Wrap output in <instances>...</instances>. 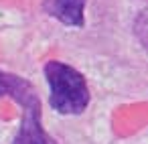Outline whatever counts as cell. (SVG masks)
<instances>
[{"label": "cell", "instance_id": "obj_1", "mask_svg": "<svg viewBox=\"0 0 148 144\" xmlns=\"http://www.w3.org/2000/svg\"><path fill=\"white\" fill-rule=\"evenodd\" d=\"M45 79L49 83V104L57 114L63 116H77L83 114L89 106L91 93L83 73L75 67L51 59L45 63Z\"/></svg>", "mask_w": 148, "mask_h": 144}, {"label": "cell", "instance_id": "obj_2", "mask_svg": "<svg viewBox=\"0 0 148 144\" xmlns=\"http://www.w3.org/2000/svg\"><path fill=\"white\" fill-rule=\"evenodd\" d=\"M6 95L23 106V122L12 144H57L43 128L41 97L27 77L10 73Z\"/></svg>", "mask_w": 148, "mask_h": 144}, {"label": "cell", "instance_id": "obj_3", "mask_svg": "<svg viewBox=\"0 0 148 144\" xmlns=\"http://www.w3.org/2000/svg\"><path fill=\"white\" fill-rule=\"evenodd\" d=\"M43 10L65 27L81 29L85 25V0H43Z\"/></svg>", "mask_w": 148, "mask_h": 144}, {"label": "cell", "instance_id": "obj_4", "mask_svg": "<svg viewBox=\"0 0 148 144\" xmlns=\"http://www.w3.org/2000/svg\"><path fill=\"white\" fill-rule=\"evenodd\" d=\"M8 77H10V73H6V71L0 69V97L6 95V89H8Z\"/></svg>", "mask_w": 148, "mask_h": 144}]
</instances>
